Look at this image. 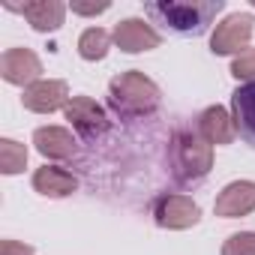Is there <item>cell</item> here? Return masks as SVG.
<instances>
[{
  "mask_svg": "<svg viewBox=\"0 0 255 255\" xmlns=\"http://www.w3.org/2000/svg\"><path fill=\"white\" fill-rule=\"evenodd\" d=\"M213 168V144H207L198 129L180 126L168 141V171L177 186H198Z\"/></svg>",
  "mask_w": 255,
  "mask_h": 255,
  "instance_id": "cell-1",
  "label": "cell"
},
{
  "mask_svg": "<svg viewBox=\"0 0 255 255\" xmlns=\"http://www.w3.org/2000/svg\"><path fill=\"white\" fill-rule=\"evenodd\" d=\"M225 9L222 0H192V3H180V0H159V3H147L144 12L153 24H162L168 33L177 36H201L207 27L216 21V15Z\"/></svg>",
  "mask_w": 255,
  "mask_h": 255,
  "instance_id": "cell-2",
  "label": "cell"
},
{
  "mask_svg": "<svg viewBox=\"0 0 255 255\" xmlns=\"http://www.w3.org/2000/svg\"><path fill=\"white\" fill-rule=\"evenodd\" d=\"M162 102V90L156 81H150L144 72L129 69L120 72L108 81V108L120 117V120H135V117H147L159 108Z\"/></svg>",
  "mask_w": 255,
  "mask_h": 255,
  "instance_id": "cell-3",
  "label": "cell"
},
{
  "mask_svg": "<svg viewBox=\"0 0 255 255\" xmlns=\"http://www.w3.org/2000/svg\"><path fill=\"white\" fill-rule=\"evenodd\" d=\"M150 213H153V222L159 228H168V231H186V228L201 222L198 201H192V195H180V192L156 195L150 204Z\"/></svg>",
  "mask_w": 255,
  "mask_h": 255,
  "instance_id": "cell-4",
  "label": "cell"
},
{
  "mask_svg": "<svg viewBox=\"0 0 255 255\" xmlns=\"http://www.w3.org/2000/svg\"><path fill=\"white\" fill-rule=\"evenodd\" d=\"M252 33H255V18L252 12H231L225 15L216 30L210 33V51L216 57H225V54H243L252 42Z\"/></svg>",
  "mask_w": 255,
  "mask_h": 255,
  "instance_id": "cell-5",
  "label": "cell"
},
{
  "mask_svg": "<svg viewBox=\"0 0 255 255\" xmlns=\"http://www.w3.org/2000/svg\"><path fill=\"white\" fill-rule=\"evenodd\" d=\"M63 114L72 123V129L78 132V138H84V141H99L111 129V120H108L105 108L90 96H72L69 105L63 108Z\"/></svg>",
  "mask_w": 255,
  "mask_h": 255,
  "instance_id": "cell-6",
  "label": "cell"
},
{
  "mask_svg": "<svg viewBox=\"0 0 255 255\" xmlns=\"http://www.w3.org/2000/svg\"><path fill=\"white\" fill-rule=\"evenodd\" d=\"M69 84L60 78H39L36 84L24 87L21 93V105L33 114H51L69 105Z\"/></svg>",
  "mask_w": 255,
  "mask_h": 255,
  "instance_id": "cell-7",
  "label": "cell"
},
{
  "mask_svg": "<svg viewBox=\"0 0 255 255\" xmlns=\"http://www.w3.org/2000/svg\"><path fill=\"white\" fill-rule=\"evenodd\" d=\"M0 75H3L6 84L30 87L42 75V60L30 48H6L3 57H0Z\"/></svg>",
  "mask_w": 255,
  "mask_h": 255,
  "instance_id": "cell-8",
  "label": "cell"
},
{
  "mask_svg": "<svg viewBox=\"0 0 255 255\" xmlns=\"http://www.w3.org/2000/svg\"><path fill=\"white\" fill-rule=\"evenodd\" d=\"M111 39L126 54H141V51H153V48L162 45V36L144 18H123V21H117Z\"/></svg>",
  "mask_w": 255,
  "mask_h": 255,
  "instance_id": "cell-9",
  "label": "cell"
},
{
  "mask_svg": "<svg viewBox=\"0 0 255 255\" xmlns=\"http://www.w3.org/2000/svg\"><path fill=\"white\" fill-rule=\"evenodd\" d=\"M6 9L12 12H21L27 18V24L36 30V33H54L63 27V18H66V3L60 0H30L24 6H15V3H3Z\"/></svg>",
  "mask_w": 255,
  "mask_h": 255,
  "instance_id": "cell-10",
  "label": "cell"
},
{
  "mask_svg": "<svg viewBox=\"0 0 255 255\" xmlns=\"http://www.w3.org/2000/svg\"><path fill=\"white\" fill-rule=\"evenodd\" d=\"M252 210H255V180H234L222 186V192L213 201V213L222 219L249 216Z\"/></svg>",
  "mask_w": 255,
  "mask_h": 255,
  "instance_id": "cell-11",
  "label": "cell"
},
{
  "mask_svg": "<svg viewBox=\"0 0 255 255\" xmlns=\"http://www.w3.org/2000/svg\"><path fill=\"white\" fill-rule=\"evenodd\" d=\"M195 129H198V135L207 141V144H231L234 138H237V126H234V117H231V111L228 108H222V105H210V108H204L201 114H198V120H195Z\"/></svg>",
  "mask_w": 255,
  "mask_h": 255,
  "instance_id": "cell-12",
  "label": "cell"
},
{
  "mask_svg": "<svg viewBox=\"0 0 255 255\" xmlns=\"http://www.w3.org/2000/svg\"><path fill=\"white\" fill-rule=\"evenodd\" d=\"M33 147L51 162H66L78 153L75 135L69 129H63V126H39L33 132Z\"/></svg>",
  "mask_w": 255,
  "mask_h": 255,
  "instance_id": "cell-13",
  "label": "cell"
},
{
  "mask_svg": "<svg viewBox=\"0 0 255 255\" xmlns=\"http://www.w3.org/2000/svg\"><path fill=\"white\" fill-rule=\"evenodd\" d=\"M231 117L237 126V135L255 150V81L240 84L231 93Z\"/></svg>",
  "mask_w": 255,
  "mask_h": 255,
  "instance_id": "cell-14",
  "label": "cell"
},
{
  "mask_svg": "<svg viewBox=\"0 0 255 255\" xmlns=\"http://www.w3.org/2000/svg\"><path fill=\"white\" fill-rule=\"evenodd\" d=\"M30 183L45 198H66V195H72L78 189L75 174L66 171V168H60V165H42V168H36Z\"/></svg>",
  "mask_w": 255,
  "mask_h": 255,
  "instance_id": "cell-15",
  "label": "cell"
},
{
  "mask_svg": "<svg viewBox=\"0 0 255 255\" xmlns=\"http://www.w3.org/2000/svg\"><path fill=\"white\" fill-rule=\"evenodd\" d=\"M111 42H114V39H111L108 30H102V27H87V30L78 36V54H81V60H90V63L105 60Z\"/></svg>",
  "mask_w": 255,
  "mask_h": 255,
  "instance_id": "cell-16",
  "label": "cell"
},
{
  "mask_svg": "<svg viewBox=\"0 0 255 255\" xmlns=\"http://www.w3.org/2000/svg\"><path fill=\"white\" fill-rule=\"evenodd\" d=\"M27 165V147L18 144L15 138H0V171L6 177L21 174Z\"/></svg>",
  "mask_w": 255,
  "mask_h": 255,
  "instance_id": "cell-17",
  "label": "cell"
},
{
  "mask_svg": "<svg viewBox=\"0 0 255 255\" xmlns=\"http://www.w3.org/2000/svg\"><path fill=\"white\" fill-rule=\"evenodd\" d=\"M219 255H255V231H237L225 237Z\"/></svg>",
  "mask_w": 255,
  "mask_h": 255,
  "instance_id": "cell-18",
  "label": "cell"
},
{
  "mask_svg": "<svg viewBox=\"0 0 255 255\" xmlns=\"http://www.w3.org/2000/svg\"><path fill=\"white\" fill-rule=\"evenodd\" d=\"M231 75L240 84H252L255 81V48H246L243 54H237L231 60Z\"/></svg>",
  "mask_w": 255,
  "mask_h": 255,
  "instance_id": "cell-19",
  "label": "cell"
},
{
  "mask_svg": "<svg viewBox=\"0 0 255 255\" xmlns=\"http://www.w3.org/2000/svg\"><path fill=\"white\" fill-rule=\"evenodd\" d=\"M69 9H72L75 15H102V12L111 9V3H108V0H102V3H81V0H72Z\"/></svg>",
  "mask_w": 255,
  "mask_h": 255,
  "instance_id": "cell-20",
  "label": "cell"
},
{
  "mask_svg": "<svg viewBox=\"0 0 255 255\" xmlns=\"http://www.w3.org/2000/svg\"><path fill=\"white\" fill-rule=\"evenodd\" d=\"M0 255H36V249L21 240H3L0 243Z\"/></svg>",
  "mask_w": 255,
  "mask_h": 255,
  "instance_id": "cell-21",
  "label": "cell"
}]
</instances>
